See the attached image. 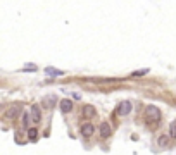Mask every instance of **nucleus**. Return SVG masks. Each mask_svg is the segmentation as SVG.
<instances>
[{"label":"nucleus","instance_id":"4468645a","mask_svg":"<svg viewBox=\"0 0 176 155\" xmlns=\"http://www.w3.org/2000/svg\"><path fill=\"white\" fill-rule=\"evenodd\" d=\"M47 74H52V76H61V74H64L62 71H59V69H52V67H47Z\"/></svg>","mask_w":176,"mask_h":155},{"label":"nucleus","instance_id":"20e7f679","mask_svg":"<svg viewBox=\"0 0 176 155\" xmlns=\"http://www.w3.org/2000/svg\"><path fill=\"white\" fill-rule=\"evenodd\" d=\"M81 115H83V117H86V119H92V117H95V115H97V110H95L93 105H83Z\"/></svg>","mask_w":176,"mask_h":155},{"label":"nucleus","instance_id":"f8f14e48","mask_svg":"<svg viewBox=\"0 0 176 155\" xmlns=\"http://www.w3.org/2000/svg\"><path fill=\"white\" fill-rule=\"evenodd\" d=\"M169 136H171L173 140H176V121H173V123L169 124Z\"/></svg>","mask_w":176,"mask_h":155},{"label":"nucleus","instance_id":"2eb2a0df","mask_svg":"<svg viewBox=\"0 0 176 155\" xmlns=\"http://www.w3.org/2000/svg\"><path fill=\"white\" fill-rule=\"evenodd\" d=\"M147 73H148V71H147V69H143V71H138V73H133L131 76H142V74H147Z\"/></svg>","mask_w":176,"mask_h":155},{"label":"nucleus","instance_id":"f03ea898","mask_svg":"<svg viewBox=\"0 0 176 155\" xmlns=\"http://www.w3.org/2000/svg\"><path fill=\"white\" fill-rule=\"evenodd\" d=\"M98 133H100V138H102V140L109 138L111 133H112L111 124H109V123H102V124H100V128H98Z\"/></svg>","mask_w":176,"mask_h":155},{"label":"nucleus","instance_id":"0eeeda50","mask_svg":"<svg viewBox=\"0 0 176 155\" xmlns=\"http://www.w3.org/2000/svg\"><path fill=\"white\" fill-rule=\"evenodd\" d=\"M31 117L35 123H40L41 121V112H40V107L38 105H31Z\"/></svg>","mask_w":176,"mask_h":155},{"label":"nucleus","instance_id":"6e6552de","mask_svg":"<svg viewBox=\"0 0 176 155\" xmlns=\"http://www.w3.org/2000/svg\"><path fill=\"white\" fill-rule=\"evenodd\" d=\"M61 110L64 112V114L71 112V110H73V102H71V100H67V98L61 100Z\"/></svg>","mask_w":176,"mask_h":155},{"label":"nucleus","instance_id":"ddd939ff","mask_svg":"<svg viewBox=\"0 0 176 155\" xmlns=\"http://www.w3.org/2000/svg\"><path fill=\"white\" fill-rule=\"evenodd\" d=\"M29 121H33L31 112H24V114H23V124H24V126H28V124H29Z\"/></svg>","mask_w":176,"mask_h":155},{"label":"nucleus","instance_id":"423d86ee","mask_svg":"<svg viewBox=\"0 0 176 155\" xmlns=\"http://www.w3.org/2000/svg\"><path fill=\"white\" fill-rule=\"evenodd\" d=\"M41 103L45 107H49V109H52V107H55V103H57V97H55V95H47V97L41 98Z\"/></svg>","mask_w":176,"mask_h":155},{"label":"nucleus","instance_id":"1a4fd4ad","mask_svg":"<svg viewBox=\"0 0 176 155\" xmlns=\"http://www.w3.org/2000/svg\"><path fill=\"white\" fill-rule=\"evenodd\" d=\"M168 143H169V136H166V135H161L159 138H157V145H159L161 148L168 147Z\"/></svg>","mask_w":176,"mask_h":155},{"label":"nucleus","instance_id":"39448f33","mask_svg":"<svg viewBox=\"0 0 176 155\" xmlns=\"http://www.w3.org/2000/svg\"><path fill=\"white\" fill-rule=\"evenodd\" d=\"M93 133H95V126H93V124H90V123L81 124V135L85 136V138H90Z\"/></svg>","mask_w":176,"mask_h":155},{"label":"nucleus","instance_id":"f257e3e1","mask_svg":"<svg viewBox=\"0 0 176 155\" xmlns=\"http://www.w3.org/2000/svg\"><path fill=\"white\" fill-rule=\"evenodd\" d=\"M145 117H147V121L159 123V119H161V112H159V109H157L156 105H148L147 109H145Z\"/></svg>","mask_w":176,"mask_h":155},{"label":"nucleus","instance_id":"7ed1b4c3","mask_svg":"<svg viewBox=\"0 0 176 155\" xmlns=\"http://www.w3.org/2000/svg\"><path fill=\"white\" fill-rule=\"evenodd\" d=\"M130 112H131V103L128 102V100H126V102H121L118 105V115L123 117V115H128Z\"/></svg>","mask_w":176,"mask_h":155},{"label":"nucleus","instance_id":"9b49d317","mask_svg":"<svg viewBox=\"0 0 176 155\" xmlns=\"http://www.w3.org/2000/svg\"><path fill=\"white\" fill-rule=\"evenodd\" d=\"M17 114H19V107H10V109L5 112V117H10V115H14V117H16Z\"/></svg>","mask_w":176,"mask_h":155},{"label":"nucleus","instance_id":"9d476101","mask_svg":"<svg viewBox=\"0 0 176 155\" xmlns=\"http://www.w3.org/2000/svg\"><path fill=\"white\" fill-rule=\"evenodd\" d=\"M28 138L31 140V141H35V140L38 138V129H35V128H31V129H28Z\"/></svg>","mask_w":176,"mask_h":155}]
</instances>
